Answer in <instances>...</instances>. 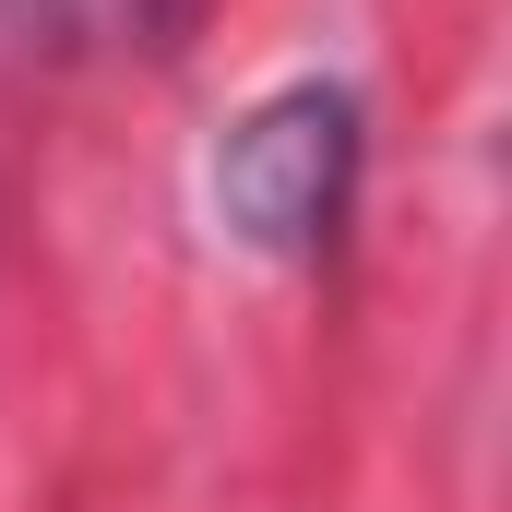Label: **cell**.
Returning <instances> with one entry per match:
<instances>
[{"mask_svg":"<svg viewBox=\"0 0 512 512\" xmlns=\"http://www.w3.org/2000/svg\"><path fill=\"white\" fill-rule=\"evenodd\" d=\"M358 155H370V131H358L346 84H274L215 143V227L262 262L334 251V227L358 203Z\"/></svg>","mask_w":512,"mask_h":512,"instance_id":"1","label":"cell"},{"mask_svg":"<svg viewBox=\"0 0 512 512\" xmlns=\"http://www.w3.org/2000/svg\"><path fill=\"white\" fill-rule=\"evenodd\" d=\"M179 24V0H0V36H131L155 48Z\"/></svg>","mask_w":512,"mask_h":512,"instance_id":"2","label":"cell"}]
</instances>
